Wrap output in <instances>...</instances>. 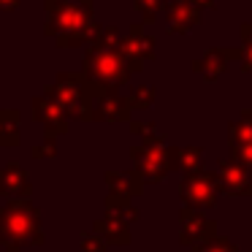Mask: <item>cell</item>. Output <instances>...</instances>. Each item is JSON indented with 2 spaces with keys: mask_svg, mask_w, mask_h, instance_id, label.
Wrapping results in <instances>:
<instances>
[{
  "mask_svg": "<svg viewBox=\"0 0 252 252\" xmlns=\"http://www.w3.org/2000/svg\"><path fill=\"white\" fill-rule=\"evenodd\" d=\"M19 3L22 0H0V11H14V8H19Z\"/></svg>",
  "mask_w": 252,
  "mask_h": 252,
  "instance_id": "obj_29",
  "label": "cell"
},
{
  "mask_svg": "<svg viewBox=\"0 0 252 252\" xmlns=\"http://www.w3.org/2000/svg\"><path fill=\"white\" fill-rule=\"evenodd\" d=\"M133 106L127 103V98H120L117 90H106L93 106V120L98 122H130Z\"/></svg>",
  "mask_w": 252,
  "mask_h": 252,
  "instance_id": "obj_11",
  "label": "cell"
},
{
  "mask_svg": "<svg viewBox=\"0 0 252 252\" xmlns=\"http://www.w3.org/2000/svg\"><path fill=\"white\" fill-rule=\"evenodd\" d=\"M106 209L109 212H117L122 214V217H127L133 222V220H138V209L133 206V198L130 195H122V192H109V198H106Z\"/></svg>",
  "mask_w": 252,
  "mask_h": 252,
  "instance_id": "obj_20",
  "label": "cell"
},
{
  "mask_svg": "<svg viewBox=\"0 0 252 252\" xmlns=\"http://www.w3.org/2000/svg\"><path fill=\"white\" fill-rule=\"evenodd\" d=\"M130 130L136 136H141V144H152V147H163L165 133H160L152 122H130Z\"/></svg>",
  "mask_w": 252,
  "mask_h": 252,
  "instance_id": "obj_21",
  "label": "cell"
},
{
  "mask_svg": "<svg viewBox=\"0 0 252 252\" xmlns=\"http://www.w3.org/2000/svg\"><path fill=\"white\" fill-rule=\"evenodd\" d=\"M19 144V114L14 109H0V147Z\"/></svg>",
  "mask_w": 252,
  "mask_h": 252,
  "instance_id": "obj_19",
  "label": "cell"
},
{
  "mask_svg": "<svg viewBox=\"0 0 252 252\" xmlns=\"http://www.w3.org/2000/svg\"><path fill=\"white\" fill-rule=\"evenodd\" d=\"M57 3H63V0H46V8H52V6H57Z\"/></svg>",
  "mask_w": 252,
  "mask_h": 252,
  "instance_id": "obj_32",
  "label": "cell"
},
{
  "mask_svg": "<svg viewBox=\"0 0 252 252\" xmlns=\"http://www.w3.org/2000/svg\"><path fill=\"white\" fill-rule=\"evenodd\" d=\"M33 117H35V122L44 125L46 136H63V133H68V127H71V117L65 114V109H63L49 93L33 100Z\"/></svg>",
  "mask_w": 252,
  "mask_h": 252,
  "instance_id": "obj_8",
  "label": "cell"
},
{
  "mask_svg": "<svg viewBox=\"0 0 252 252\" xmlns=\"http://www.w3.org/2000/svg\"><path fill=\"white\" fill-rule=\"evenodd\" d=\"M192 3H195V6H201V8H214V3H217V0H192Z\"/></svg>",
  "mask_w": 252,
  "mask_h": 252,
  "instance_id": "obj_30",
  "label": "cell"
},
{
  "mask_svg": "<svg viewBox=\"0 0 252 252\" xmlns=\"http://www.w3.org/2000/svg\"><path fill=\"white\" fill-rule=\"evenodd\" d=\"M46 35L55 38L57 46L71 49V46L93 44L98 25H95L93 3L90 0H63L57 6L46 8Z\"/></svg>",
  "mask_w": 252,
  "mask_h": 252,
  "instance_id": "obj_1",
  "label": "cell"
},
{
  "mask_svg": "<svg viewBox=\"0 0 252 252\" xmlns=\"http://www.w3.org/2000/svg\"><path fill=\"white\" fill-rule=\"evenodd\" d=\"M30 195H33V185L17 163H8L6 168H0V198H30Z\"/></svg>",
  "mask_w": 252,
  "mask_h": 252,
  "instance_id": "obj_15",
  "label": "cell"
},
{
  "mask_svg": "<svg viewBox=\"0 0 252 252\" xmlns=\"http://www.w3.org/2000/svg\"><path fill=\"white\" fill-rule=\"evenodd\" d=\"M79 250L82 252H109V241H106L98 230H93V233H82V247H79Z\"/></svg>",
  "mask_w": 252,
  "mask_h": 252,
  "instance_id": "obj_26",
  "label": "cell"
},
{
  "mask_svg": "<svg viewBox=\"0 0 252 252\" xmlns=\"http://www.w3.org/2000/svg\"><path fill=\"white\" fill-rule=\"evenodd\" d=\"M220 182H222V190L230 195H252V168L236 158L220 163Z\"/></svg>",
  "mask_w": 252,
  "mask_h": 252,
  "instance_id": "obj_10",
  "label": "cell"
},
{
  "mask_svg": "<svg viewBox=\"0 0 252 252\" xmlns=\"http://www.w3.org/2000/svg\"><path fill=\"white\" fill-rule=\"evenodd\" d=\"M106 185L114 192H122V195L138 198L144 190V176L138 171H106Z\"/></svg>",
  "mask_w": 252,
  "mask_h": 252,
  "instance_id": "obj_17",
  "label": "cell"
},
{
  "mask_svg": "<svg viewBox=\"0 0 252 252\" xmlns=\"http://www.w3.org/2000/svg\"><path fill=\"white\" fill-rule=\"evenodd\" d=\"M241 71L252 73V35H244V46H241Z\"/></svg>",
  "mask_w": 252,
  "mask_h": 252,
  "instance_id": "obj_28",
  "label": "cell"
},
{
  "mask_svg": "<svg viewBox=\"0 0 252 252\" xmlns=\"http://www.w3.org/2000/svg\"><path fill=\"white\" fill-rule=\"evenodd\" d=\"M236 57H241V49H230V52L212 49L209 55H203L201 60H192V71L201 73L206 82H217V79L228 71V63L236 60Z\"/></svg>",
  "mask_w": 252,
  "mask_h": 252,
  "instance_id": "obj_14",
  "label": "cell"
},
{
  "mask_svg": "<svg viewBox=\"0 0 252 252\" xmlns=\"http://www.w3.org/2000/svg\"><path fill=\"white\" fill-rule=\"evenodd\" d=\"M46 93L65 109L71 120L93 122V106L106 93L100 84H95L87 73H60L55 82L46 87Z\"/></svg>",
  "mask_w": 252,
  "mask_h": 252,
  "instance_id": "obj_3",
  "label": "cell"
},
{
  "mask_svg": "<svg viewBox=\"0 0 252 252\" xmlns=\"http://www.w3.org/2000/svg\"><path fill=\"white\" fill-rule=\"evenodd\" d=\"M130 158L136 163V171L144 176V182H163L165 176L174 171V163H171V152L163 147H152V144H138V147H130Z\"/></svg>",
  "mask_w": 252,
  "mask_h": 252,
  "instance_id": "obj_6",
  "label": "cell"
},
{
  "mask_svg": "<svg viewBox=\"0 0 252 252\" xmlns=\"http://www.w3.org/2000/svg\"><path fill=\"white\" fill-rule=\"evenodd\" d=\"M222 190V182H220V174H209V171L198 168L185 174L179 185V198L185 206L192 209H212L217 203V195Z\"/></svg>",
  "mask_w": 252,
  "mask_h": 252,
  "instance_id": "obj_5",
  "label": "cell"
},
{
  "mask_svg": "<svg viewBox=\"0 0 252 252\" xmlns=\"http://www.w3.org/2000/svg\"><path fill=\"white\" fill-rule=\"evenodd\" d=\"M122 38L125 35L117 33V28H100L93 38V46H103V49H122Z\"/></svg>",
  "mask_w": 252,
  "mask_h": 252,
  "instance_id": "obj_24",
  "label": "cell"
},
{
  "mask_svg": "<svg viewBox=\"0 0 252 252\" xmlns=\"http://www.w3.org/2000/svg\"><path fill=\"white\" fill-rule=\"evenodd\" d=\"M82 71L103 90H117L122 84H127V79L133 73V63L127 60V55L122 49H103V46L90 44Z\"/></svg>",
  "mask_w": 252,
  "mask_h": 252,
  "instance_id": "obj_4",
  "label": "cell"
},
{
  "mask_svg": "<svg viewBox=\"0 0 252 252\" xmlns=\"http://www.w3.org/2000/svg\"><path fill=\"white\" fill-rule=\"evenodd\" d=\"M217 236V225L214 220H206L201 209H192V206H185L179 212V241L182 244H201V241Z\"/></svg>",
  "mask_w": 252,
  "mask_h": 252,
  "instance_id": "obj_7",
  "label": "cell"
},
{
  "mask_svg": "<svg viewBox=\"0 0 252 252\" xmlns=\"http://www.w3.org/2000/svg\"><path fill=\"white\" fill-rule=\"evenodd\" d=\"M155 87H136L127 93V103L133 106V111H147L155 103Z\"/></svg>",
  "mask_w": 252,
  "mask_h": 252,
  "instance_id": "obj_23",
  "label": "cell"
},
{
  "mask_svg": "<svg viewBox=\"0 0 252 252\" xmlns=\"http://www.w3.org/2000/svg\"><path fill=\"white\" fill-rule=\"evenodd\" d=\"M228 144L233 158L252 168V111L250 109H244L239 120L228 125Z\"/></svg>",
  "mask_w": 252,
  "mask_h": 252,
  "instance_id": "obj_9",
  "label": "cell"
},
{
  "mask_svg": "<svg viewBox=\"0 0 252 252\" xmlns=\"http://www.w3.org/2000/svg\"><path fill=\"white\" fill-rule=\"evenodd\" d=\"M28 244H44L41 212L30 203V198H14L0 209V247H6L8 252H19Z\"/></svg>",
  "mask_w": 252,
  "mask_h": 252,
  "instance_id": "obj_2",
  "label": "cell"
},
{
  "mask_svg": "<svg viewBox=\"0 0 252 252\" xmlns=\"http://www.w3.org/2000/svg\"><path fill=\"white\" fill-rule=\"evenodd\" d=\"M244 35H252V22L241 25V38H244Z\"/></svg>",
  "mask_w": 252,
  "mask_h": 252,
  "instance_id": "obj_31",
  "label": "cell"
},
{
  "mask_svg": "<svg viewBox=\"0 0 252 252\" xmlns=\"http://www.w3.org/2000/svg\"><path fill=\"white\" fill-rule=\"evenodd\" d=\"M165 6H168V0H133V8H136V14L141 17L144 25L155 22Z\"/></svg>",
  "mask_w": 252,
  "mask_h": 252,
  "instance_id": "obj_22",
  "label": "cell"
},
{
  "mask_svg": "<svg viewBox=\"0 0 252 252\" xmlns=\"http://www.w3.org/2000/svg\"><path fill=\"white\" fill-rule=\"evenodd\" d=\"M93 230H98L109 244H120V247L130 244V220L117 212H109L106 217H100L93 225Z\"/></svg>",
  "mask_w": 252,
  "mask_h": 252,
  "instance_id": "obj_16",
  "label": "cell"
},
{
  "mask_svg": "<svg viewBox=\"0 0 252 252\" xmlns=\"http://www.w3.org/2000/svg\"><path fill=\"white\" fill-rule=\"evenodd\" d=\"M122 52L127 55V60L133 63V71H141L144 60H152L155 57V41L144 33L141 25H130L127 35L122 38Z\"/></svg>",
  "mask_w": 252,
  "mask_h": 252,
  "instance_id": "obj_13",
  "label": "cell"
},
{
  "mask_svg": "<svg viewBox=\"0 0 252 252\" xmlns=\"http://www.w3.org/2000/svg\"><path fill=\"white\" fill-rule=\"evenodd\" d=\"M165 17H168V33H190L198 22H201V6H195L192 0H171L165 6Z\"/></svg>",
  "mask_w": 252,
  "mask_h": 252,
  "instance_id": "obj_12",
  "label": "cell"
},
{
  "mask_svg": "<svg viewBox=\"0 0 252 252\" xmlns=\"http://www.w3.org/2000/svg\"><path fill=\"white\" fill-rule=\"evenodd\" d=\"M168 152H171L174 171L190 174V171L203 168V149H201V147H171Z\"/></svg>",
  "mask_w": 252,
  "mask_h": 252,
  "instance_id": "obj_18",
  "label": "cell"
},
{
  "mask_svg": "<svg viewBox=\"0 0 252 252\" xmlns=\"http://www.w3.org/2000/svg\"><path fill=\"white\" fill-rule=\"evenodd\" d=\"M55 136H46L44 138V144L41 147H33V158L35 160H49V158H55Z\"/></svg>",
  "mask_w": 252,
  "mask_h": 252,
  "instance_id": "obj_27",
  "label": "cell"
},
{
  "mask_svg": "<svg viewBox=\"0 0 252 252\" xmlns=\"http://www.w3.org/2000/svg\"><path fill=\"white\" fill-rule=\"evenodd\" d=\"M192 252H239L228 239H220V236H212V239L201 241V244L192 247Z\"/></svg>",
  "mask_w": 252,
  "mask_h": 252,
  "instance_id": "obj_25",
  "label": "cell"
}]
</instances>
